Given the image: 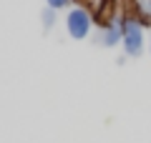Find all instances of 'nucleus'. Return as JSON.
<instances>
[{
  "label": "nucleus",
  "mask_w": 151,
  "mask_h": 143,
  "mask_svg": "<svg viewBox=\"0 0 151 143\" xmlns=\"http://www.w3.org/2000/svg\"><path fill=\"white\" fill-rule=\"evenodd\" d=\"M45 8L50 10H65V8H73V0H45Z\"/></svg>",
  "instance_id": "5"
},
{
  "label": "nucleus",
  "mask_w": 151,
  "mask_h": 143,
  "mask_svg": "<svg viewBox=\"0 0 151 143\" xmlns=\"http://www.w3.org/2000/svg\"><path fill=\"white\" fill-rule=\"evenodd\" d=\"M121 40H124V15H113L111 20L103 25L101 43L106 48H116V45H121Z\"/></svg>",
  "instance_id": "3"
},
{
  "label": "nucleus",
  "mask_w": 151,
  "mask_h": 143,
  "mask_svg": "<svg viewBox=\"0 0 151 143\" xmlns=\"http://www.w3.org/2000/svg\"><path fill=\"white\" fill-rule=\"evenodd\" d=\"M65 30L73 40H83L88 38V33L93 30V13L86 5H73L68 8V15H65Z\"/></svg>",
  "instance_id": "1"
},
{
  "label": "nucleus",
  "mask_w": 151,
  "mask_h": 143,
  "mask_svg": "<svg viewBox=\"0 0 151 143\" xmlns=\"http://www.w3.org/2000/svg\"><path fill=\"white\" fill-rule=\"evenodd\" d=\"M126 15H134L141 25H151V0H131V13Z\"/></svg>",
  "instance_id": "4"
},
{
  "label": "nucleus",
  "mask_w": 151,
  "mask_h": 143,
  "mask_svg": "<svg viewBox=\"0 0 151 143\" xmlns=\"http://www.w3.org/2000/svg\"><path fill=\"white\" fill-rule=\"evenodd\" d=\"M53 23H55V10L45 8L43 10V28H53Z\"/></svg>",
  "instance_id": "6"
},
{
  "label": "nucleus",
  "mask_w": 151,
  "mask_h": 143,
  "mask_svg": "<svg viewBox=\"0 0 151 143\" xmlns=\"http://www.w3.org/2000/svg\"><path fill=\"white\" fill-rule=\"evenodd\" d=\"M144 43H146L144 40V25L134 15H124V40H121V45H124L126 55L129 58L144 55Z\"/></svg>",
  "instance_id": "2"
},
{
  "label": "nucleus",
  "mask_w": 151,
  "mask_h": 143,
  "mask_svg": "<svg viewBox=\"0 0 151 143\" xmlns=\"http://www.w3.org/2000/svg\"><path fill=\"white\" fill-rule=\"evenodd\" d=\"M149 50H151V38H149Z\"/></svg>",
  "instance_id": "7"
}]
</instances>
